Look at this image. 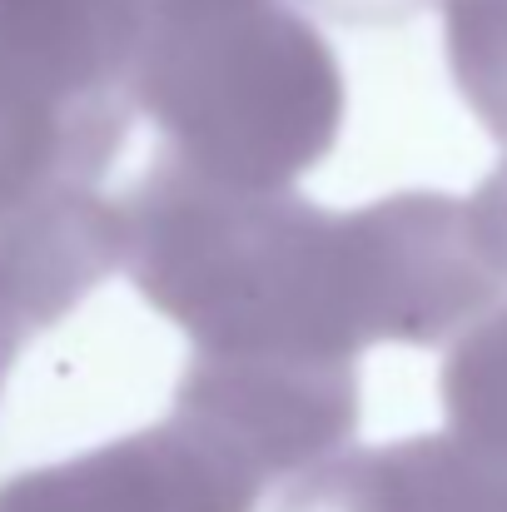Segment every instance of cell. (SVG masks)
Wrapping results in <instances>:
<instances>
[{
	"label": "cell",
	"mask_w": 507,
	"mask_h": 512,
	"mask_svg": "<svg viewBox=\"0 0 507 512\" xmlns=\"http://www.w3.org/2000/svg\"><path fill=\"white\" fill-rule=\"evenodd\" d=\"M443 408L453 438L507 453V304L453 339L443 363Z\"/></svg>",
	"instance_id": "obj_7"
},
{
	"label": "cell",
	"mask_w": 507,
	"mask_h": 512,
	"mask_svg": "<svg viewBox=\"0 0 507 512\" xmlns=\"http://www.w3.org/2000/svg\"><path fill=\"white\" fill-rule=\"evenodd\" d=\"M473 219H478V229H483V244H488V254H493V269H498V279H503L507 289V165L473 199Z\"/></svg>",
	"instance_id": "obj_9"
},
{
	"label": "cell",
	"mask_w": 507,
	"mask_h": 512,
	"mask_svg": "<svg viewBox=\"0 0 507 512\" xmlns=\"http://www.w3.org/2000/svg\"><path fill=\"white\" fill-rule=\"evenodd\" d=\"M443 30L468 110L507 145V0H443Z\"/></svg>",
	"instance_id": "obj_8"
},
{
	"label": "cell",
	"mask_w": 507,
	"mask_h": 512,
	"mask_svg": "<svg viewBox=\"0 0 507 512\" xmlns=\"http://www.w3.org/2000/svg\"><path fill=\"white\" fill-rule=\"evenodd\" d=\"M174 413L214 433L249 468L309 463L358 423V363L189 358Z\"/></svg>",
	"instance_id": "obj_4"
},
{
	"label": "cell",
	"mask_w": 507,
	"mask_h": 512,
	"mask_svg": "<svg viewBox=\"0 0 507 512\" xmlns=\"http://www.w3.org/2000/svg\"><path fill=\"white\" fill-rule=\"evenodd\" d=\"M120 269L199 358L358 363L378 343L363 214L224 189L169 155L120 199Z\"/></svg>",
	"instance_id": "obj_1"
},
{
	"label": "cell",
	"mask_w": 507,
	"mask_h": 512,
	"mask_svg": "<svg viewBox=\"0 0 507 512\" xmlns=\"http://www.w3.org/2000/svg\"><path fill=\"white\" fill-rule=\"evenodd\" d=\"M120 269V204L100 189L60 194L0 224V383L35 329L70 314Z\"/></svg>",
	"instance_id": "obj_5"
},
{
	"label": "cell",
	"mask_w": 507,
	"mask_h": 512,
	"mask_svg": "<svg viewBox=\"0 0 507 512\" xmlns=\"http://www.w3.org/2000/svg\"><path fill=\"white\" fill-rule=\"evenodd\" d=\"M140 35L145 0H0V224L105 179Z\"/></svg>",
	"instance_id": "obj_3"
},
{
	"label": "cell",
	"mask_w": 507,
	"mask_h": 512,
	"mask_svg": "<svg viewBox=\"0 0 507 512\" xmlns=\"http://www.w3.org/2000/svg\"><path fill=\"white\" fill-rule=\"evenodd\" d=\"M348 478L373 512H507V453L453 433L368 453Z\"/></svg>",
	"instance_id": "obj_6"
},
{
	"label": "cell",
	"mask_w": 507,
	"mask_h": 512,
	"mask_svg": "<svg viewBox=\"0 0 507 512\" xmlns=\"http://www.w3.org/2000/svg\"><path fill=\"white\" fill-rule=\"evenodd\" d=\"M284 5H289V0H284ZM304 5L329 10L334 20H343V25H393V20L418 15L428 0H304Z\"/></svg>",
	"instance_id": "obj_10"
},
{
	"label": "cell",
	"mask_w": 507,
	"mask_h": 512,
	"mask_svg": "<svg viewBox=\"0 0 507 512\" xmlns=\"http://www.w3.org/2000/svg\"><path fill=\"white\" fill-rule=\"evenodd\" d=\"M343 70L284 0H145L135 110L179 170L224 189H294L343 125Z\"/></svg>",
	"instance_id": "obj_2"
}]
</instances>
